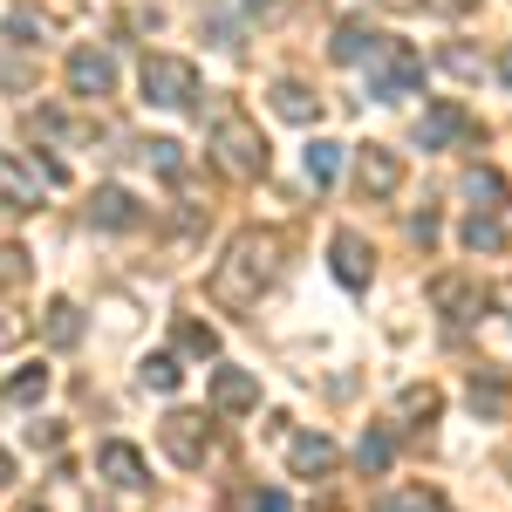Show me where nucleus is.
<instances>
[{"mask_svg":"<svg viewBox=\"0 0 512 512\" xmlns=\"http://www.w3.org/2000/svg\"><path fill=\"white\" fill-rule=\"evenodd\" d=\"M48 342H55V349H76L82 342V308L76 301H48Z\"/></svg>","mask_w":512,"mask_h":512,"instance_id":"17","label":"nucleus"},{"mask_svg":"<svg viewBox=\"0 0 512 512\" xmlns=\"http://www.w3.org/2000/svg\"><path fill=\"white\" fill-rule=\"evenodd\" d=\"M274 110L287 123H315L321 117V96H315V89H301V82H274Z\"/></svg>","mask_w":512,"mask_h":512,"instance_id":"16","label":"nucleus"},{"mask_svg":"<svg viewBox=\"0 0 512 512\" xmlns=\"http://www.w3.org/2000/svg\"><path fill=\"white\" fill-rule=\"evenodd\" d=\"M472 137V110L465 103H431L424 117H417V144L424 151H451V144H465Z\"/></svg>","mask_w":512,"mask_h":512,"instance_id":"6","label":"nucleus"},{"mask_svg":"<svg viewBox=\"0 0 512 512\" xmlns=\"http://www.w3.org/2000/svg\"><path fill=\"white\" fill-rule=\"evenodd\" d=\"M144 158L158 164L164 178H178V171H185V151H178V144H171V137H151V144H144Z\"/></svg>","mask_w":512,"mask_h":512,"instance_id":"29","label":"nucleus"},{"mask_svg":"<svg viewBox=\"0 0 512 512\" xmlns=\"http://www.w3.org/2000/svg\"><path fill=\"white\" fill-rule=\"evenodd\" d=\"M424 7H431V14H444V21H458V14H472L478 0H424Z\"/></svg>","mask_w":512,"mask_h":512,"instance_id":"34","label":"nucleus"},{"mask_svg":"<svg viewBox=\"0 0 512 512\" xmlns=\"http://www.w3.org/2000/svg\"><path fill=\"white\" fill-rule=\"evenodd\" d=\"M437 410H444V396H437L431 383H424V390H403V396H396V417H424V424H431Z\"/></svg>","mask_w":512,"mask_h":512,"instance_id":"27","label":"nucleus"},{"mask_svg":"<svg viewBox=\"0 0 512 512\" xmlns=\"http://www.w3.org/2000/svg\"><path fill=\"white\" fill-rule=\"evenodd\" d=\"M144 390H158V396H171L178 383H185V369H178V355H144Z\"/></svg>","mask_w":512,"mask_h":512,"instance_id":"24","label":"nucleus"},{"mask_svg":"<svg viewBox=\"0 0 512 512\" xmlns=\"http://www.w3.org/2000/svg\"><path fill=\"white\" fill-rule=\"evenodd\" d=\"M28 444H35V451H55V444H62V424H28Z\"/></svg>","mask_w":512,"mask_h":512,"instance_id":"32","label":"nucleus"},{"mask_svg":"<svg viewBox=\"0 0 512 512\" xmlns=\"http://www.w3.org/2000/svg\"><path fill=\"white\" fill-rule=\"evenodd\" d=\"M417 82H424V55H417L410 41L383 35V48L369 55V96H376V103H396V96H410Z\"/></svg>","mask_w":512,"mask_h":512,"instance_id":"3","label":"nucleus"},{"mask_svg":"<svg viewBox=\"0 0 512 512\" xmlns=\"http://www.w3.org/2000/svg\"><path fill=\"white\" fill-rule=\"evenodd\" d=\"M96 472L110 478V485H123V492L151 485V465H144V451H137V444H123V437H110V444L96 451Z\"/></svg>","mask_w":512,"mask_h":512,"instance_id":"11","label":"nucleus"},{"mask_svg":"<svg viewBox=\"0 0 512 512\" xmlns=\"http://www.w3.org/2000/svg\"><path fill=\"white\" fill-rule=\"evenodd\" d=\"M287 465H294L301 478H321L328 465H335V444H328L321 431H301L294 444H287Z\"/></svg>","mask_w":512,"mask_h":512,"instance_id":"14","label":"nucleus"},{"mask_svg":"<svg viewBox=\"0 0 512 512\" xmlns=\"http://www.w3.org/2000/svg\"><path fill=\"white\" fill-rule=\"evenodd\" d=\"M14 342H21V321H7V315H0V349H14Z\"/></svg>","mask_w":512,"mask_h":512,"instance_id":"37","label":"nucleus"},{"mask_svg":"<svg viewBox=\"0 0 512 512\" xmlns=\"http://www.w3.org/2000/svg\"><path fill=\"white\" fill-rule=\"evenodd\" d=\"M499 82L512 89V41H506V55H499Z\"/></svg>","mask_w":512,"mask_h":512,"instance_id":"38","label":"nucleus"},{"mask_svg":"<svg viewBox=\"0 0 512 512\" xmlns=\"http://www.w3.org/2000/svg\"><path fill=\"white\" fill-rule=\"evenodd\" d=\"M280 0H246V14H274Z\"/></svg>","mask_w":512,"mask_h":512,"instance_id":"39","label":"nucleus"},{"mask_svg":"<svg viewBox=\"0 0 512 512\" xmlns=\"http://www.w3.org/2000/svg\"><path fill=\"white\" fill-rule=\"evenodd\" d=\"M158 444L192 472V465H205V451H212V424H205L198 410H171V417L158 424Z\"/></svg>","mask_w":512,"mask_h":512,"instance_id":"5","label":"nucleus"},{"mask_svg":"<svg viewBox=\"0 0 512 512\" xmlns=\"http://www.w3.org/2000/svg\"><path fill=\"white\" fill-rule=\"evenodd\" d=\"M410 233H417L424 246H431V239H437V212H417V219H410Z\"/></svg>","mask_w":512,"mask_h":512,"instance_id":"36","label":"nucleus"},{"mask_svg":"<svg viewBox=\"0 0 512 512\" xmlns=\"http://www.w3.org/2000/svg\"><path fill=\"white\" fill-rule=\"evenodd\" d=\"M89 219H96L103 233H130L144 212H137V198L123 192V185H103V192H96V205H89Z\"/></svg>","mask_w":512,"mask_h":512,"instance_id":"13","label":"nucleus"},{"mask_svg":"<svg viewBox=\"0 0 512 512\" xmlns=\"http://www.w3.org/2000/svg\"><path fill=\"white\" fill-rule=\"evenodd\" d=\"M212 151H219V164H226L233 178H260V171H267V137H260V123L246 117V110H219Z\"/></svg>","mask_w":512,"mask_h":512,"instance_id":"2","label":"nucleus"},{"mask_svg":"<svg viewBox=\"0 0 512 512\" xmlns=\"http://www.w3.org/2000/svg\"><path fill=\"white\" fill-rule=\"evenodd\" d=\"M178 349H185V355H205V362H212V355H219V335H212L205 321L178 315Z\"/></svg>","mask_w":512,"mask_h":512,"instance_id":"25","label":"nucleus"},{"mask_svg":"<svg viewBox=\"0 0 512 512\" xmlns=\"http://www.w3.org/2000/svg\"><path fill=\"white\" fill-rule=\"evenodd\" d=\"M0 485H14V458L7 451H0Z\"/></svg>","mask_w":512,"mask_h":512,"instance_id":"40","label":"nucleus"},{"mask_svg":"<svg viewBox=\"0 0 512 512\" xmlns=\"http://www.w3.org/2000/svg\"><path fill=\"white\" fill-rule=\"evenodd\" d=\"M7 35H14L21 48H28V41H35V14H14V21H7Z\"/></svg>","mask_w":512,"mask_h":512,"instance_id":"35","label":"nucleus"},{"mask_svg":"<svg viewBox=\"0 0 512 512\" xmlns=\"http://www.w3.org/2000/svg\"><path fill=\"white\" fill-rule=\"evenodd\" d=\"M280 274V233H260V226H246V233L226 246V260L212 267L205 280V294L219 301V308H253L260 294H267V280Z\"/></svg>","mask_w":512,"mask_h":512,"instance_id":"1","label":"nucleus"},{"mask_svg":"<svg viewBox=\"0 0 512 512\" xmlns=\"http://www.w3.org/2000/svg\"><path fill=\"white\" fill-rule=\"evenodd\" d=\"M144 103H158V110H185L198 96V69L185 55H144Z\"/></svg>","mask_w":512,"mask_h":512,"instance_id":"4","label":"nucleus"},{"mask_svg":"<svg viewBox=\"0 0 512 512\" xmlns=\"http://www.w3.org/2000/svg\"><path fill=\"white\" fill-rule=\"evenodd\" d=\"M383 512H451V506H444V492H431V485H396L390 499H383Z\"/></svg>","mask_w":512,"mask_h":512,"instance_id":"21","label":"nucleus"},{"mask_svg":"<svg viewBox=\"0 0 512 512\" xmlns=\"http://www.w3.org/2000/svg\"><path fill=\"white\" fill-rule=\"evenodd\" d=\"M355 185H362V198H396V185H403V158L383 151V144H362V151H355Z\"/></svg>","mask_w":512,"mask_h":512,"instance_id":"7","label":"nucleus"},{"mask_svg":"<svg viewBox=\"0 0 512 512\" xmlns=\"http://www.w3.org/2000/svg\"><path fill=\"white\" fill-rule=\"evenodd\" d=\"M465 192L485 198L478 212H499V205H506V178H499V171H472V178H465Z\"/></svg>","mask_w":512,"mask_h":512,"instance_id":"26","label":"nucleus"},{"mask_svg":"<svg viewBox=\"0 0 512 512\" xmlns=\"http://www.w3.org/2000/svg\"><path fill=\"white\" fill-rule=\"evenodd\" d=\"M69 89L76 96H110L117 89V62H110V48H69Z\"/></svg>","mask_w":512,"mask_h":512,"instance_id":"8","label":"nucleus"},{"mask_svg":"<svg viewBox=\"0 0 512 512\" xmlns=\"http://www.w3.org/2000/svg\"><path fill=\"white\" fill-rule=\"evenodd\" d=\"M328 253H335V280H342V287H369L376 253H369V239L355 233V226H342V233L328 239Z\"/></svg>","mask_w":512,"mask_h":512,"instance_id":"10","label":"nucleus"},{"mask_svg":"<svg viewBox=\"0 0 512 512\" xmlns=\"http://www.w3.org/2000/svg\"><path fill=\"white\" fill-rule=\"evenodd\" d=\"M376 48H383V35H376L369 21H342V28H335V62H369Z\"/></svg>","mask_w":512,"mask_h":512,"instance_id":"15","label":"nucleus"},{"mask_svg":"<svg viewBox=\"0 0 512 512\" xmlns=\"http://www.w3.org/2000/svg\"><path fill=\"white\" fill-rule=\"evenodd\" d=\"M0 198L14 212H28V205H41V178H28V171H14V164L0 158Z\"/></svg>","mask_w":512,"mask_h":512,"instance_id":"18","label":"nucleus"},{"mask_svg":"<svg viewBox=\"0 0 512 512\" xmlns=\"http://www.w3.org/2000/svg\"><path fill=\"white\" fill-rule=\"evenodd\" d=\"M390 458H396L390 431H362V444H355V465H362V472H390Z\"/></svg>","mask_w":512,"mask_h":512,"instance_id":"23","label":"nucleus"},{"mask_svg":"<svg viewBox=\"0 0 512 512\" xmlns=\"http://www.w3.org/2000/svg\"><path fill=\"white\" fill-rule=\"evenodd\" d=\"M465 246H472V253H506V226H499V212H472V219H465Z\"/></svg>","mask_w":512,"mask_h":512,"instance_id":"19","label":"nucleus"},{"mask_svg":"<svg viewBox=\"0 0 512 512\" xmlns=\"http://www.w3.org/2000/svg\"><path fill=\"white\" fill-rule=\"evenodd\" d=\"M253 512H294V506H287V492L267 485V492H253Z\"/></svg>","mask_w":512,"mask_h":512,"instance_id":"33","label":"nucleus"},{"mask_svg":"<svg viewBox=\"0 0 512 512\" xmlns=\"http://www.w3.org/2000/svg\"><path fill=\"white\" fill-rule=\"evenodd\" d=\"M212 410H219V417L260 410V376H253V369H212Z\"/></svg>","mask_w":512,"mask_h":512,"instance_id":"9","label":"nucleus"},{"mask_svg":"<svg viewBox=\"0 0 512 512\" xmlns=\"http://www.w3.org/2000/svg\"><path fill=\"white\" fill-rule=\"evenodd\" d=\"M444 69H458V76H478V69H485V62H478L472 48H444Z\"/></svg>","mask_w":512,"mask_h":512,"instance_id":"31","label":"nucleus"},{"mask_svg":"<svg viewBox=\"0 0 512 512\" xmlns=\"http://www.w3.org/2000/svg\"><path fill=\"white\" fill-rule=\"evenodd\" d=\"M335 171H342V144H328V137H315L308 144V185H335Z\"/></svg>","mask_w":512,"mask_h":512,"instance_id":"22","label":"nucleus"},{"mask_svg":"<svg viewBox=\"0 0 512 512\" xmlns=\"http://www.w3.org/2000/svg\"><path fill=\"white\" fill-rule=\"evenodd\" d=\"M41 390H48V369H41V362H35V369H21V376H7V403H35Z\"/></svg>","mask_w":512,"mask_h":512,"instance_id":"28","label":"nucleus"},{"mask_svg":"<svg viewBox=\"0 0 512 512\" xmlns=\"http://www.w3.org/2000/svg\"><path fill=\"white\" fill-rule=\"evenodd\" d=\"M28 280V253L21 246H0V287H21Z\"/></svg>","mask_w":512,"mask_h":512,"instance_id":"30","label":"nucleus"},{"mask_svg":"<svg viewBox=\"0 0 512 512\" xmlns=\"http://www.w3.org/2000/svg\"><path fill=\"white\" fill-rule=\"evenodd\" d=\"M431 301H437L451 321H478V315H485V287H472L465 274H437V280H431Z\"/></svg>","mask_w":512,"mask_h":512,"instance_id":"12","label":"nucleus"},{"mask_svg":"<svg viewBox=\"0 0 512 512\" xmlns=\"http://www.w3.org/2000/svg\"><path fill=\"white\" fill-rule=\"evenodd\" d=\"M506 403H512V390H506V376H499V369L472 376V410H478V417H499Z\"/></svg>","mask_w":512,"mask_h":512,"instance_id":"20","label":"nucleus"}]
</instances>
